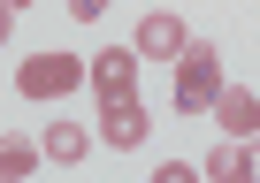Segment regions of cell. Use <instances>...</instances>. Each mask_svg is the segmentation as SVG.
I'll use <instances>...</instances> for the list:
<instances>
[{"label": "cell", "mask_w": 260, "mask_h": 183, "mask_svg": "<svg viewBox=\"0 0 260 183\" xmlns=\"http://www.w3.org/2000/svg\"><path fill=\"white\" fill-rule=\"evenodd\" d=\"M207 115L222 122V137H230V145H245V137H260V92H245V84H222Z\"/></svg>", "instance_id": "cell-6"}, {"label": "cell", "mask_w": 260, "mask_h": 183, "mask_svg": "<svg viewBox=\"0 0 260 183\" xmlns=\"http://www.w3.org/2000/svg\"><path fill=\"white\" fill-rule=\"evenodd\" d=\"M169 69H176V115H207L214 92H222V54H214L207 39H191Z\"/></svg>", "instance_id": "cell-1"}, {"label": "cell", "mask_w": 260, "mask_h": 183, "mask_svg": "<svg viewBox=\"0 0 260 183\" xmlns=\"http://www.w3.org/2000/svg\"><path fill=\"white\" fill-rule=\"evenodd\" d=\"M84 84H92L100 99H138V54H130V46L92 54V61H84Z\"/></svg>", "instance_id": "cell-3"}, {"label": "cell", "mask_w": 260, "mask_h": 183, "mask_svg": "<svg viewBox=\"0 0 260 183\" xmlns=\"http://www.w3.org/2000/svg\"><path fill=\"white\" fill-rule=\"evenodd\" d=\"M77 84H84V61H77V54H31V61L16 69V92H23V99H46V107H54L61 92H77Z\"/></svg>", "instance_id": "cell-2"}, {"label": "cell", "mask_w": 260, "mask_h": 183, "mask_svg": "<svg viewBox=\"0 0 260 183\" xmlns=\"http://www.w3.org/2000/svg\"><path fill=\"white\" fill-rule=\"evenodd\" d=\"M199 183H260V137H245V145H214L207 153V168H199Z\"/></svg>", "instance_id": "cell-7"}, {"label": "cell", "mask_w": 260, "mask_h": 183, "mask_svg": "<svg viewBox=\"0 0 260 183\" xmlns=\"http://www.w3.org/2000/svg\"><path fill=\"white\" fill-rule=\"evenodd\" d=\"M146 130H153L146 99H100V137H107L115 153H138V145H146Z\"/></svg>", "instance_id": "cell-5"}, {"label": "cell", "mask_w": 260, "mask_h": 183, "mask_svg": "<svg viewBox=\"0 0 260 183\" xmlns=\"http://www.w3.org/2000/svg\"><path fill=\"white\" fill-rule=\"evenodd\" d=\"M69 16H77V23H100V16H107V0H69Z\"/></svg>", "instance_id": "cell-11"}, {"label": "cell", "mask_w": 260, "mask_h": 183, "mask_svg": "<svg viewBox=\"0 0 260 183\" xmlns=\"http://www.w3.org/2000/svg\"><path fill=\"white\" fill-rule=\"evenodd\" d=\"M31 168H39V145H31V137H0V175H16V183H23Z\"/></svg>", "instance_id": "cell-9"}, {"label": "cell", "mask_w": 260, "mask_h": 183, "mask_svg": "<svg viewBox=\"0 0 260 183\" xmlns=\"http://www.w3.org/2000/svg\"><path fill=\"white\" fill-rule=\"evenodd\" d=\"M84 153H92V130H84V122H61V115H54V122H46V137H39V160H54V168H77Z\"/></svg>", "instance_id": "cell-8"}, {"label": "cell", "mask_w": 260, "mask_h": 183, "mask_svg": "<svg viewBox=\"0 0 260 183\" xmlns=\"http://www.w3.org/2000/svg\"><path fill=\"white\" fill-rule=\"evenodd\" d=\"M153 183H199V168H191V160H161V168H153Z\"/></svg>", "instance_id": "cell-10"}, {"label": "cell", "mask_w": 260, "mask_h": 183, "mask_svg": "<svg viewBox=\"0 0 260 183\" xmlns=\"http://www.w3.org/2000/svg\"><path fill=\"white\" fill-rule=\"evenodd\" d=\"M0 8H8V16H16V8H31V0H0Z\"/></svg>", "instance_id": "cell-13"}, {"label": "cell", "mask_w": 260, "mask_h": 183, "mask_svg": "<svg viewBox=\"0 0 260 183\" xmlns=\"http://www.w3.org/2000/svg\"><path fill=\"white\" fill-rule=\"evenodd\" d=\"M8 39H16V16H8V8H0V46H8Z\"/></svg>", "instance_id": "cell-12"}, {"label": "cell", "mask_w": 260, "mask_h": 183, "mask_svg": "<svg viewBox=\"0 0 260 183\" xmlns=\"http://www.w3.org/2000/svg\"><path fill=\"white\" fill-rule=\"evenodd\" d=\"M184 46H191V23L169 16V8H153V16L138 23V39H130V54H138V61H176Z\"/></svg>", "instance_id": "cell-4"}, {"label": "cell", "mask_w": 260, "mask_h": 183, "mask_svg": "<svg viewBox=\"0 0 260 183\" xmlns=\"http://www.w3.org/2000/svg\"><path fill=\"white\" fill-rule=\"evenodd\" d=\"M0 183H16V175H0Z\"/></svg>", "instance_id": "cell-14"}]
</instances>
